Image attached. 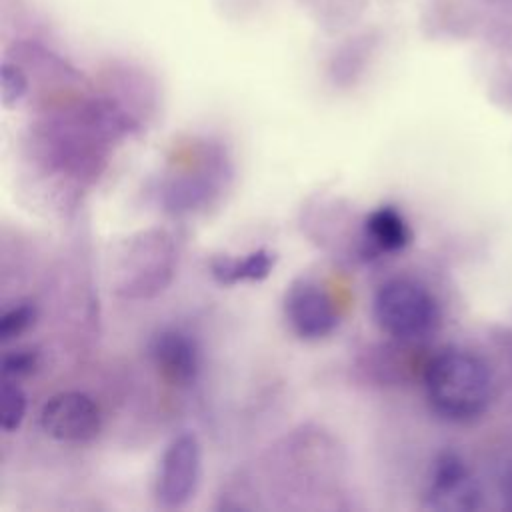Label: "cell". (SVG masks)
Returning <instances> with one entry per match:
<instances>
[{
	"mask_svg": "<svg viewBox=\"0 0 512 512\" xmlns=\"http://www.w3.org/2000/svg\"><path fill=\"white\" fill-rule=\"evenodd\" d=\"M424 390L438 416L450 422H470L490 404L492 376L476 354L444 348L424 368Z\"/></svg>",
	"mask_w": 512,
	"mask_h": 512,
	"instance_id": "cell-1",
	"label": "cell"
},
{
	"mask_svg": "<svg viewBox=\"0 0 512 512\" xmlns=\"http://www.w3.org/2000/svg\"><path fill=\"white\" fill-rule=\"evenodd\" d=\"M372 310L380 330L402 342L430 336L440 322L436 298L412 278L386 280L374 296Z\"/></svg>",
	"mask_w": 512,
	"mask_h": 512,
	"instance_id": "cell-2",
	"label": "cell"
},
{
	"mask_svg": "<svg viewBox=\"0 0 512 512\" xmlns=\"http://www.w3.org/2000/svg\"><path fill=\"white\" fill-rule=\"evenodd\" d=\"M174 268V246L166 232L154 230L132 240L124 254L118 292L128 298H146L160 292Z\"/></svg>",
	"mask_w": 512,
	"mask_h": 512,
	"instance_id": "cell-3",
	"label": "cell"
},
{
	"mask_svg": "<svg viewBox=\"0 0 512 512\" xmlns=\"http://www.w3.org/2000/svg\"><path fill=\"white\" fill-rule=\"evenodd\" d=\"M202 470L200 442L182 432L164 448L154 482V498L162 508H182L196 492Z\"/></svg>",
	"mask_w": 512,
	"mask_h": 512,
	"instance_id": "cell-4",
	"label": "cell"
},
{
	"mask_svg": "<svg viewBox=\"0 0 512 512\" xmlns=\"http://www.w3.org/2000/svg\"><path fill=\"white\" fill-rule=\"evenodd\" d=\"M284 316L302 340H320L338 326V312L330 294L308 278L294 280L284 294Z\"/></svg>",
	"mask_w": 512,
	"mask_h": 512,
	"instance_id": "cell-5",
	"label": "cell"
},
{
	"mask_svg": "<svg viewBox=\"0 0 512 512\" xmlns=\"http://www.w3.org/2000/svg\"><path fill=\"white\" fill-rule=\"evenodd\" d=\"M40 428L60 442H88L102 426L100 408L82 392H60L40 408Z\"/></svg>",
	"mask_w": 512,
	"mask_h": 512,
	"instance_id": "cell-6",
	"label": "cell"
},
{
	"mask_svg": "<svg viewBox=\"0 0 512 512\" xmlns=\"http://www.w3.org/2000/svg\"><path fill=\"white\" fill-rule=\"evenodd\" d=\"M426 506L448 512L476 510L480 506V490L458 454L442 452L434 460L426 488Z\"/></svg>",
	"mask_w": 512,
	"mask_h": 512,
	"instance_id": "cell-7",
	"label": "cell"
},
{
	"mask_svg": "<svg viewBox=\"0 0 512 512\" xmlns=\"http://www.w3.org/2000/svg\"><path fill=\"white\" fill-rule=\"evenodd\" d=\"M150 356L160 376L174 386H188L198 376V348L188 334L176 328H164L152 338Z\"/></svg>",
	"mask_w": 512,
	"mask_h": 512,
	"instance_id": "cell-8",
	"label": "cell"
},
{
	"mask_svg": "<svg viewBox=\"0 0 512 512\" xmlns=\"http://www.w3.org/2000/svg\"><path fill=\"white\" fill-rule=\"evenodd\" d=\"M364 240L374 252H398L410 244L412 232L402 212L394 206H380L364 220Z\"/></svg>",
	"mask_w": 512,
	"mask_h": 512,
	"instance_id": "cell-9",
	"label": "cell"
},
{
	"mask_svg": "<svg viewBox=\"0 0 512 512\" xmlns=\"http://www.w3.org/2000/svg\"><path fill=\"white\" fill-rule=\"evenodd\" d=\"M274 264V254L260 248L244 258L216 256L210 260V274L220 284H236L244 280H262L270 274Z\"/></svg>",
	"mask_w": 512,
	"mask_h": 512,
	"instance_id": "cell-10",
	"label": "cell"
},
{
	"mask_svg": "<svg viewBox=\"0 0 512 512\" xmlns=\"http://www.w3.org/2000/svg\"><path fill=\"white\" fill-rule=\"evenodd\" d=\"M0 404H2V430L4 432L18 430L26 416V394L16 380L2 378Z\"/></svg>",
	"mask_w": 512,
	"mask_h": 512,
	"instance_id": "cell-11",
	"label": "cell"
},
{
	"mask_svg": "<svg viewBox=\"0 0 512 512\" xmlns=\"http://www.w3.org/2000/svg\"><path fill=\"white\" fill-rule=\"evenodd\" d=\"M34 318H36V308L30 302L10 308L0 318V340L10 342L18 338L34 324Z\"/></svg>",
	"mask_w": 512,
	"mask_h": 512,
	"instance_id": "cell-12",
	"label": "cell"
},
{
	"mask_svg": "<svg viewBox=\"0 0 512 512\" xmlns=\"http://www.w3.org/2000/svg\"><path fill=\"white\" fill-rule=\"evenodd\" d=\"M0 90H2V104L6 108L16 106L24 98V94L28 90V78L22 72L20 66L10 64V62L2 64V68H0Z\"/></svg>",
	"mask_w": 512,
	"mask_h": 512,
	"instance_id": "cell-13",
	"label": "cell"
},
{
	"mask_svg": "<svg viewBox=\"0 0 512 512\" xmlns=\"http://www.w3.org/2000/svg\"><path fill=\"white\" fill-rule=\"evenodd\" d=\"M38 368V352L34 348H18L2 356V378L18 380L30 376Z\"/></svg>",
	"mask_w": 512,
	"mask_h": 512,
	"instance_id": "cell-14",
	"label": "cell"
}]
</instances>
